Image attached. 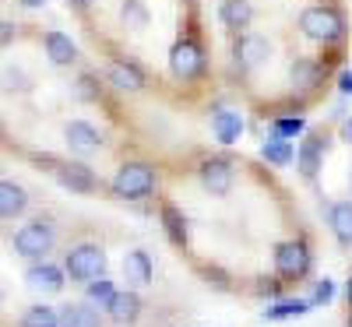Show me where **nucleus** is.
I'll return each mask as SVG.
<instances>
[{
	"mask_svg": "<svg viewBox=\"0 0 352 327\" xmlns=\"http://www.w3.org/2000/svg\"><path fill=\"white\" fill-rule=\"evenodd\" d=\"M109 190H113L116 197H124V201L148 197V194L155 190V169H152L148 162H124L120 169H116Z\"/></svg>",
	"mask_w": 352,
	"mask_h": 327,
	"instance_id": "obj_1",
	"label": "nucleus"
},
{
	"mask_svg": "<svg viewBox=\"0 0 352 327\" xmlns=\"http://www.w3.org/2000/svg\"><path fill=\"white\" fill-rule=\"evenodd\" d=\"M300 28H303L310 39H317V43H335L345 32V21H342V14L335 8L317 4V8H307L300 14Z\"/></svg>",
	"mask_w": 352,
	"mask_h": 327,
	"instance_id": "obj_2",
	"label": "nucleus"
},
{
	"mask_svg": "<svg viewBox=\"0 0 352 327\" xmlns=\"http://www.w3.org/2000/svg\"><path fill=\"white\" fill-rule=\"evenodd\" d=\"M53 240H56L53 222L36 218V222H28V225H21V229L14 232V253H18V257H28V260H36V257H43V253L53 250Z\"/></svg>",
	"mask_w": 352,
	"mask_h": 327,
	"instance_id": "obj_3",
	"label": "nucleus"
},
{
	"mask_svg": "<svg viewBox=\"0 0 352 327\" xmlns=\"http://www.w3.org/2000/svg\"><path fill=\"white\" fill-rule=\"evenodd\" d=\"M64 271H67L74 282H96V278H102V271H106V253H102V247L81 243V247L67 250Z\"/></svg>",
	"mask_w": 352,
	"mask_h": 327,
	"instance_id": "obj_4",
	"label": "nucleus"
},
{
	"mask_svg": "<svg viewBox=\"0 0 352 327\" xmlns=\"http://www.w3.org/2000/svg\"><path fill=\"white\" fill-rule=\"evenodd\" d=\"M275 271L282 278H303L310 271V253L303 243L289 240V243H278L275 247Z\"/></svg>",
	"mask_w": 352,
	"mask_h": 327,
	"instance_id": "obj_5",
	"label": "nucleus"
},
{
	"mask_svg": "<svg viewBox=\"0 0 352 327\" xmlns=\"http://www.w3.org/2000/svg\"><path fill=\"white\" fill-rule=\"evenodd\" d=\"M201 67H204V56H201L197 43L184 39V43L173 46V53H169V71L180 78V81H194V78L201 74Z\"/></svg>",
	"mask_w": 352,
	"mask_h": 327,
	"instance_id": "obj_6",
	"label": "nucleus"
},
{
	"mask_svg": "<svg viewBox=\"0 0 352 327\" xmlns=\"http://www.w3.org/2000/svg\"><path fill=\"white\" fill-rule=\"evenodd\" d=\"M201 183L212 197H226L232 190V166L226 159H208L201 162Z\"/></svg>",
	"mask_w": 352,
	"mask_h": 327,
	"instance_id": "obj_7",
	"label": "nucleus"
},
{
	"mask_svg": "<svg viewBox=\"0 0 352 327\" xmlns=\"http://www.w3.org/2000/svg\"><path fill=\"white\" fill-rule=\"evenodd\" d=\"M56 180H60L67 190H74V194H96V190H99L96 172L88 169V166H81V162L60 166V169H56Z\"/></svg>",
	"mask_w": 352,
	"mask_h": 327,
	"instance_id": "obj_8",
	"label": "nucleus"
},
{
	"mask_svg": "<svg viewBox=\"0 0 352 327\" xmlns=\"http://www.w3.org/2000/svg\"><path fill=\"white\" fill-rule=\"evenodd\" d=\"M64 137H67V144H71V152H78V155H92V152H99V144H102L99 131H96L92 124H85V120L67 124V127H64Z\"/></svg>",
	"mask_w": 352,
	"mask_h": 327,
	"instance_id": "obj_9",
	"label": "nucleus"
},
{
	"mask_svg": "<svg viewBox=\"0 0 352 327\" xmlns=\"http://www.w3.org/2000/svg\"><path fill=\"white\" fill-rule=\"evenodd\" d=\"M109 84L113 88H124V92H138V88H144V71L131 60H113L109 64Z\"/></svg>",
	"mask_w": 352,
	"mask_h": 327,
	"instance_id": "obj_10",
	"label": "nucleus"
},
{
	"mask_svg": "<svg viewBox=\"0 0 352 327\" xmlns=\"http://www.w3.org/2000/svg\"><path fill=\"white\" fill-rule=\"evenodd\" d=\"M43 46H46V56H50L56 67H67V64L78 60V46H74L71 36H64V32H46Z\"/></svg>",
	"mask_w": 352,
	"mask_h": 327,
	"instance_id": "obj_11",
	"label": "nucleus"
},
{
	"mask_svg": "<svg viewBox=\"0 0 352 327\" xmlns=\"http://www.w3.org/2000/svg\"><path fill=\"white\" fill-rule=\"evenodd\" d=\"M124 278H127L131 285H138V289L152 285V257L144 253V250H131V253L124 257Z\"/></svg>",
	"mask_w": 352,
	"mask_h": 327,
	"instance_id": "obj_12",
	"label": "nucleus"
},
{
	"mask_svg": "<svg viewBox=\"0 0 352 327\" xmlns=\"http://www.w3.org/2000/svg\"><path fill=\"white\" fill-rule=\"evenodd\" d=\"M328 225H331V232H335L338 247L349 250V247H352V201H338V204H331Z\"/></svg>",
	"mask_w": 352,
	"mask_h": 327,
	"instance_id": "obj_13",
	"label": "nucleus"
},
{
	"mask_svg": "<svg viewBox=\"0 0 352 327\" xmlns=\"http://www.w3.org/2000/svg\"><path fill=\"white\" fill-rule=\"evenodd\" d=\"M25 282L32 289H46V292H60L64 289V271L53 264H32L25 271Z\"/></svg>",
	"mask_w": 352,
	"mask_h": 327,
	"instance_id": "obj_14",
	"label": "nucleus"
},
{
	"mask_svg": "<svg viewBox=\"0 0 352 327\" xmlns=\"http://www.w3.org/2000/svg\"><path fill=\"white\" fill-rule=\"evenodd\" d=\"M109 320L113 324H134L138 313H141V300H138V292H116L113 295V303L106 306Z\"/></svg>",
	"mask_w": 352,
	"mask_h": 327,
	"instance_id": "obj_15",
	"label": "nucleus"
},
{
	"mask_svg": "<svg viewBox=\"0 0 352 327\" xmlns=\"http://www.w3.org/2000/svg\"><path fill=\"white\" fill-rule=\"evenodd\" d=\"M268 39H261V36H243L240 43H236V60H240V67H257V64H264V56H268Z\"/></svg>",
	"mask_w": 352,
	"mask_h": 327,
	"instance_id": "obj_16",
	"label": "nucleus"
},
{
	"mask_svg": "<svg viewBox=\"0 0 352 327\" xmlns=\"http://www.w3.org/2000/svg\"><path fill=\"white\" fill-rule=\"evenodd\" d=\"M60 327H102V320L92 303H78V306L60 310Z\"/></svg>",
	"mask_w": 352,
	"mask_h": 327,
	"instance_id": "obj_17",
	"label": "nucleus"
},
{
	"mask_svg": "<svg viewBox=\"0 0 352 327\" xmlns=\"http://www.w3.org/2000/svg\"><path fill=\"white\" fill-rule=\"evenodd\" d=\"M162 225H166V236H169V243L173 247H187V222L180 215V207L176 204H162Z\"/></svg>",
	"mask_w": 352,
	"mask_h": 327,
	"instance_id": "obj_18",
	"label": "nucleus"
},
{
	"mask_svg": "<svg viewBox=\"0 0 352 327\" xmlns=\"http://www.w3.org/2000/svg\"><path fill=\"white\" fill-rule=\"evenodd\" d=\"M212 127H215V137L222 144H232L240 134H243V120H240V113H229V109H219L212 116Z\"/></svg>",
	"mask_w": 352,
	"mask_h": 327,
	"instance_id": "obj_19",
	"label": "nucleus"
},
{
	"mask_svg": "<svg viewBox=\"0 0 352 327\" xmlns=\"http://www.w3.org/2000/svg\"><path fill=\"white\" fill-rule=\"evenodd\" d=\"M25 204H28V201H25V190H21L18 183H11V180L0 183V215H4L8 222L25 212Z\"/></svg>",
	"mask_w": 352,
	"mask_h": 327,
	"instance_id": "obj_20",
	"label": "nucleus"
},
{
	"mask_svg": "<svg viewBox=\"0 0 352 327\" xmlns=\"http://www.w3.org/2000/svg\"><path fill=\"white\" fill-rule=\"evenodd\" d=\"M18 327H60V313L53 306H28Z\"/></svg>",
	"mask_w": 352,
	"mask_h": 327,
	"instance_id": "obj_21",
	"label": "nucleus"
},
{
	"mask_svg": "<svg viewBox=\"0 0 352 327\" xmlns=\"http://www.w3.org/2000/svg\"><path fill=\"white\" fill-rule=\"evenodd\" d=\"M250 18H254V11H250L247 0H226V4H222V21L229 28H247Z\"/></svg>",
	"mask_w": 352,
	"mask_h": 327,
	"instance_id": "obj_22",
	"label": "nucleus"
},
{
	"mask_svg": "<svg viewBox=\"0 0 352 327\" xmlns=\"http://www.w3.org/2000/svg\"><path fill=\"white\" fill-rule=\"evenodd\" d=\"M113 295H116L113 282H109V278H96V282H88V289H85V303L106 310V306L113 303Z\"/></svg>",
	"mask_w": 352,
	"mask_h": 327,
	"instance_id": "obj_23",
	"label": "nucleus"
},
{
	"mask_svg": "<svg viewBox=\"0 0 352 327\" xmlns=\"http://www.w3.org/2000/svg\"><path fill=\"white\" fill-rule=\"evenodd\" d=\"M296 162H300V172L307 176H317V169H320V144L317 141H303L300 144V152H296Z\"/></svg>",
	"mask_w": 352,
	"mask_h": 327,
	"instance_id": "obj_24",
	"label": "nucleus"
},
{
	"mask_svg": "<svg viewBox=\"0 0 352 327\" xmlns=\"http://www.w3.org/2000/svg\"><path fill=\"white\" fill-rule=\"evenodd\" d=\"M292 84L317 88L320 84V64L317 60H296V64H292Z\"/></svg>",
	"mask_w": 352,
	"mask_h": 327,
	"instance_id": "obj_25",
	"label": "nucleus"
},
{
	"mask_svg": "<svg viewBox=\"0 0 352 327\" xmlns=\"http://www.w3.org/2000/svg\"><path fill=\"white\" fill-rule=\"evenodd\" d=\"M261 155L268 159L272 166H289V162H292V144H289L285 137H275V141H264V148H261Z\"/></svg>",
	"mask_w": 352,
	"mask_h": 327,
	"instance_id": "obj_26",
	"label": "nucleus"
},
{
	"mask_svg": "<svg viewBox=\"0 0 352 327\" xmlns=\"http://www.w3.org/2000/svg\"><path fill=\"white\" fill-rule=\"evenodd\" d=\"M307 300H285V303H278V306H272V310H264V317L268 320H282V317H300V313H307Z\"/></svg>",
	"mask_w": 352,
	"mask_h": 327,
	"instance_id": "obj_27",
	"label": "nucleus"
},
{
	"mask_svg": "<svg viewBox=\"0 0 352 327\" xmlns=\"http://www.w3.org/2000/svg\"><path fill=\"white\" fill-rule=\"evenodd\" d=\"M124 21H127V28H144L148 25V11L141 8V0H124Z\"/></svg>",
	"mask_w": 352,
	"mask_h": 327,
	"instance_id": "obj_28",
	"label": "nucleus"
},
{
	"mask_svg": "<svg viewBox=\"0 0 352 327\" xmlns=\"http://www.w3.org/2000/svg\"><path fill=\"white\" fill-rule=\"evenodd\" d=\"M303 131V120L296 116V120H292V116H285V120H275V137H296Z\"/></svg>",
	"mask_w": 352,
	"mask_h": 327,
	"instance_id": "obj_29",
	"label": "nucleus"
},
{
	"mask_svg": "<svg viewBox=\"0 0 352 327\" xmlns=\"http://www.w3.org/2000/svg\"><path fill=\"white\" fill-rule=\"evenodd\" d=\"M331 300H335V282H331V278H320L310 303H331Z\"/></svg>",
	"mask_w": 352,
	"mask_h": 327,
	"instance_id": "obj_30",
	"label": "nucleus"
},
{
	"mask_svg": "<svg viewBox=\"0 0 352 327\" xmlns=\"http://www.w3.org/2000/svg\"><path fill=\"white\" fill-rule=\"evenodd\" d=\"M338 88H342L345 95H352V71H345V74L338 78Z\"/></svg>",
	"mask_w": 352,
	"mask_h": 327,
	"instance_id": "obj_31",
	"label": "nucleus"
},
{
	"mask_svg": "<svg viewBox=\"0 0 352 327\" xmlns=\"http://www.w3.org/2000/svg\"><path fill=\"white\" fill-rule=\"evenodd\" d=\"M342 141H349V144H352V120H345V124H342Z\"/></svg>",
	"mask_w": 352,
	"mask_h": 327,
	"instance_id": "obj_32",
	"label": "nucleus"
},
{
	"mask_svg": "<svg viewBox=\"0 0 352 327\" xmlns=\"http://www.w3.org/2000/svg\"><path fill=\"white\" fill-rule=\"evenodd\" d=\"M67 4H74V8H81V11H85V8H92L96 0H67Z\"/></svg>",
	"mask_w": 352,
	"mask_h": 327,
	"instance_id": "obj_33",
	"label": "nucleus"
},
{
	"mask_svg": "<svg viewBox=\"0 0 352 327\" xmlns=\"http://www.w3.org/2000/svg\"><path fill=\"white\" fill-rule=\"evenodd\" d=\"M25 8H39V4H46V0H21Z\"/></svg>",
	"mask_w": 352,
	"mask_h": 327,
	"instance_id": "obj_34",
	"label": "nucleus"
},
{
	"mask_svg": "<svg viewBox=\"0 0 352 327\" xmlns=\"http://www.w3.org/2000/svg\"><path fill=\"white\" fill-rule=\"evenodd\" d=\"M345 300H349V306H352V278H349V285H345Z\"/></svg>",
	"mask_w": 352,
	"mask_h": 327,
	"instance_id": "obj_35",
	"label": "nucleus"
},
{
	"mask_svg": "<svg viewBox=\"0 0 352 327\" xmlns=\"http://www.w3.org/2000/svg\"><path fill=\"white\" fill-rule=\"evenodd\" d=\"M349 327H352V317H349Z\"/></svg>",
	"mask_w": 352,
	"mask_h": 327,
	"instance_id": "obj_36",
	"label": "nucleus"
}]
</instances>
